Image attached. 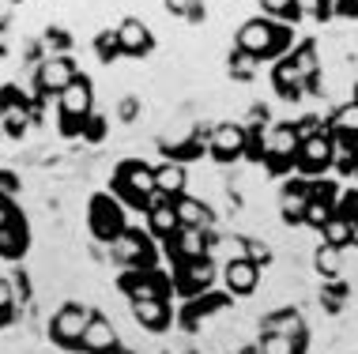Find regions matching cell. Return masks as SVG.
Here are the masks:
<instances>
[{
	"label": "cell",
	"mask_w": 358,
	"mask_h": 354,
	"mask_svg": "<svg viewBox=\"0 0 358 354\" xmlns=\"http://www.w3.org/2000/svg\"><path fill=\"white\" fill-rule=\"evenodd\" d=\"M290 42H294V34H290L279 19H268V15L245 19L234 34V50L253 53L257 61H279V57L290 50Z\"/></svg>",
	"instance_id": "obj_1"
},
{
	"label": "cell",
	"mask_w": 358,
	"mask_h": 354,
	"mask_svg": "<svg viewBox=\"0 0 358 354\" xmlns=\"http://www.w3.org/2000/svg\"><path fill=\"white\" fill-rule=\"evenodd\" d=\"M155 193H159V189H155V166H148L143 158H124L113 166V196H117L124 207L148 212V200Z\"/></svg>",
	"instance_id": "obj_2"
},
{
	"label": "cell",
	"mask_w": 358,
	"mask_h": 354,
	"mask_svg": "<svg viewBox=\"0 0 358 354\" xmlns=\"http://www.w3.org/2000/svg\"><path fill=\"white\" fill-rule=\"evenodd\" d=\"M94 113V83L87 75H76L72 87H64L57 94V124H61V136H83V124Z\"/></svg>",
	"instance_id": "obj_3"
},
{
	"label": "cell",
	"mask_w": 358,
	"mask_h": 354,
	"mask_svg": "<svg viewBox=\"0 0 358 354\" xmlns=\"http://www.w3.org/2000/svg\"><path fill=\"white\" fill-rule=\"evenodd\" d=\"M42 98L23 94V87L4 83V87H0V132H4L8 140H23L27 132H31V124H34V106Z\"/></svg>",
	"instance_id": "obj_4"
},
{
	"label": "cell",
	"mask_w": 358,
	"mask_h": 354,
	"mask_svg": "<svg viewBox=\"0 0 358 354\" xmlns=\"http://www.w3.org/2000/svg\"><path fill=\"white\" fill-rule=\"evenodd\" d=\"M80 68L69 53H50L34 64V94L38 98H57L64 87H72Z\"/></svg>",
	"instance_id": "obj_5"
},
{
	"label": "cell",
	"mask_w": 358,
	"mask_h": 354,
	"mask_svg": "<svg viewBox=\"0 0 358 354\" xmlns=\"http://www.w3.org/2000/svg\"><path fill=\"white\" fill-rule=\"evenodd\" d=\"M87 226H91V234L99 237V242H106V245H110L113 237H121L124 230H129L121 200L113 196V193L91 196V204H87Z\"/></svg>",
	"instance_id": "obj_6"
},
{
	"label": "cell",
	"mask_w": 358,
	"mask_h": 354,
	"mask_svg": "<svg viewBox=\"0 0 358 354\" xmlns=\"http://www.w3.org/2000/svg\"><path fill=\"white\" fill-rule=\"evenodd\" d=\"M245 147H249V128L241 121H219L211 124L208 132V155L222 162V166H234V162L245 158Z\"/></svg>",
	"instance_id": "obj_7"
},
{
	"label": "cell",
	"mask_w": 358,
	"mask_h": 354,
	"mask_svg": "<svg viewBox=\"0 0 358 354\" xmlns=\"http://www.w3.org/2000/svg\"><path fill=\"white\" fill-rule=\"evenodd\" d=\"M298 147H302V136H298L294 121L272 124V128H268V158H264V170H268V174H287V170H294Z\"/></svg>",
	"instance_id": "obj_8"
},
{
	"label": "cell",
	"mask_w": 358,
	"mask_h": 354,
	"mask_svg": "<svg viewBox=\"0 0 358 354\" xmlns=\"http://www.w3.org/2000/svg\"><path fill=\"white\" fill-rule=\"evenodd\" d=\"M91 313L94 309H87V305H61V309L50 317V339L57 343V347H64V351H80V339H83V332H87V324H91Z\"/></svg>",
	"instance_id": "obj_9"
},
{
	"label": "cell",
	"mask_w": 358,
	"mask_h": 354,
	"mask_svg": "<svg viewBox=\"0 0 358 354\" xmlns=\"http://www.w3.org/2000/svg\"><path fill=\"white\" fill-rule=\"evenodd\" d=\"M110 256H113V264H121V267H155L151 234L129 226L121 237H113V242H110Z\"/></svg>",
	"instance_id": "obj_10"
},
{
	"label": "cell",
	"mask_w": 358,
	"mask_h": 354,
	"mask_svg": "<svg viewBox=\"0 0 358 354\" xmlns=\"http://www.w3.org/2000/svg\"><path fill=\"white\" fill-rule=\"evenodd\" d=\"M219 237H211L208 230H196V226H181L173 237H166V253L173 264H192V260H211V249H215Z\"/></svg>",
	"instance_id": "obj_11"
},
{
	"label": "cell",
	"mask_w": 358,
	"mask_h": 354,
	"mask_svg": "<svg viewBox=\"0 0 358 354\" xmlns=\"http://www.w3.org/2000/svg\"><path fill=\"white\" fill-rule=\"evenodd\" d=\"M332 158H336L332 132H321V136L302 140V147H298V158H294V170H298V174H306V177L328 174V170H332Z\"/></svg>",
	"instance_id": "obj_12"
},
{
	"label": "cell",
	"mask_w": 358,
	"mask_h": 354,
	"mask_svg": "<svg viewBox=\"0 0 358 354\" xmlns=\"http://www.w3.org/2000/svg\"><path fill=\"white\" fill-rule=\"evenodd\" d=\"M117 286L129 298H170V279L159 267H129L117 279Z\"/></svg>",
	"instance_id": "obj_13"
},
{
	"label": "cell",
	"mask_w": 358,
	"mask_h": 354,
	"mask_svg": "<svg viewBox=\"0 0 358 354\" xmlns=\"http://www.w3.org/2000/svg\"><path fill=\"white\" fill-rule=\"evenodd\" d=\"M222 283H227V294L249 298L260 286V267L249 260V256H227V264H222Z\"/></svg>",
	"instance_id": "obj_14"
},
{
	"label": "cell",
	"mask_w": 358,
	"mask_h": 354,
	"mask_svg": "<svg viewBox=\"0 0 358 354\" xmlns=\"http://www.w3.org/2000/svg\"><path fill=\"white\" fill-rule=\"evenodd\" d=\"M80 351L83 354H117L121 336H117V328H113V320L102 317V313H91V324H87V332L80 339Z\"/></svg>",
	"instance_id": "obj_15"
},
{
	"label": "cell",
	"mask_w": 358,
	"mask_h": 354,
	"mask_svg": "<svg viewBox=\"0 0 358 354\" xmlns=\"http://www.w3.org/2000/svg\"><path fill=\"white\" fill-rule=\"evenodd\" d=\"M309 200H313V189H309V181H302V177L287 181V185L279 189V219H283L287 226H302Z\"/></svg>",
	"instance_id": "obj_16"
},
{
	"label": "cell",
	"mask_w": 358,
	"mask_h": 354,
	"mask_svg": "<svg viewBox=\"0 0 358 354\" xmlns=\"http://www.w3.org/2000/svg\"><path fill=\"white\" fill-rule=\"evenodd\" d=\"M148 234L151 237H173L181 230V219H178V207H173V200L170 196H162V193H155L151 200H148Z\"/></svg>",
	"instance_id": "obj_17"
},
{
	"label": "cell",
	"mask_w": 358,
	"mask_h": 354,
	"mask_svg": "<svg viewBox=\"0 0 358 354\" xmlns=\"http://www.w3.org/2000/svg\"><path fill=\"white\" fill-rule=\"evenodd\" d=\"M117 42H121V57H148L155 38H151V27L143 19L129 15L117 23Z\"/></svg>",
	"instance_id": "obj_18"
},
{
	"label": "cell",
	"mask_w": 358,
	"mask_h": 354,
	"mask_svg": "<svg viewBox=\"0 0 358 354\" xmlns=\"http://www.w3.org/2000/svg\"><path fill=\"white\" fill-rule=\"evenodd\" d=\"M306 83H309V80L298 72V64L290 61V53L279 57L275 68H272V87H275L279 98H283V102H298V98L306 94Z\"/></svg>",
	"instance_id": "obj_19"
},
{
	"label": "cell",
	"mask_w": 358,
	"mask_h": 354,
	"mask_svg": "<svg viewBox=\"0 0 358 354\" xmlns=\"http://www.w3.org/2000/svg\"><path fill=\"white\" fill-rule=\"evenodd\" d=\"M211 283H215V267H211V260L178 264V275H173V286H178L185 298H196V294H204Z\"/></svg>",
	"instance_id": "obj_20"
},
{
	"label": "cell",
	"mask_w": 358,
	"mask_h": 354,
	"mask_svg": "<svg viewBox=\"0 0 358 354\" xmlns=\"http://www.w3.org/2000/svg\"><path fill=\"white\" fill-rule=\"evenodd\" d=\"M155 189L170 200L185 196L189 193V166L178 158H162L159 166H155Z\"/></svg>",
	"instance_id": "obj_21"
},
{
	"label": "cell",
	"mask_w": 358,
	"mask_h": 354,
	"mask_svg": "<svg viewBox=\"0 0 358 354\" xmlns=\"http://www.w3.org/2000/svg\"><path fill=\"white\" fill-rule=\"evenodd\" d=\"M132 317L148 332H166L170 328V302L166 298H129Z\"/></svg>",
	"instance_id": "obj_22"
},
{
	"label": "cell",
	"mask_w": 358,
	"mask_h": 354,
	"mask_svg": "<svg viewBox=\"0 0 358 354\" xmlns=\"http://www.w3.org/2000/svg\"><path fill=\"white\" fill-rule=\"evenodd\" d=\"M27 249H31V230H27V219L15 215L0 230V260H23Z\"/></svg>",
	"instance_id": "obj_23"
},
{
	"label": "cell",
	"mask_w": 358,
	"mask_h": 354,
	"mask_svg": "<svg viewBox=\"0 0 358 354\" xmlns=\"http://www.w3.org/2000/svg\"><path fill=\"white\" fill-rule=\"evenodd\" d=\"M328 132L358 147V98H347V102H340V106L332 110V117H328Z\"/></svg>",
	"instance_id": "obj_24"
},
{
	"label": "cell",
	"mask_w": 358,
	"mask_h": 354,
	"mask_svg": "<svg viewBox=\"0 0 358 354\" xmlns=\"http://www.w3.org/2000/svg\"><path fill=\"white\" fill-rule=\"evenodd\" d=\"M260 324H264L260 332H279V336H309V332H306V317L294 309V305L272 309V313H268V317L260 320Z\"/></svg>",
	"instance_id": "obj_25"
},
{
	"label": "cell",
	"mask_w": 358,
	"mask_h": 354,
	"mask_svg": "<svg viewBox=\"0 0 358 354\" xmlns=\"http://www.w3.org/2000/svg\"><path fill=\"white\" fill-rule=\"evenodd\" d=\"M173 207H178V219H181V226H196V230H204V226L211 223V207L204 204V200L189 196V193L173 200Z\"/></svg>",
	"instance_id": "obj_26"
},
{
	"label": "cell",
	"mask_w": 358,
	"mask_h": 354,
	"mask_svg": "<svg viewBox=\"0 0 358 354\" xmlns=\"http://www.w3.org/2000/svg\"><path fill=\"white\" fill-rule=\"evenodd\" d=\"M309 336H279V332H260L257 347L260 354H306Z\"/></svg>",
	"instance_id": "obj_27"
},
{
	"label": "cell",
	"mask_w": 358,
	"mask_h": 354,
	"mask_svg": "<svg viewBox=\"0 0 358 354\" xmlns=\"http://www.w3.org/2000/svg\"><path fill=\"white\" fill-rule=\"evenodd\" d=\"M313 267H317V275L328 279V283L340 279V272H343V249L321 242V245H317V253H313Z\"/></svg>",
	"instance_id": "obj_28"
},
{
	"label": "cell",
	"mask_w": 358,
	"mask_h": 354,
	"mask_svg": "<svg viewBox=\"0 0 358 354\" xmlns=\"http://www.w3.org/2000/svg\"><path fill=\"white\" fill-rule=\"evenodd\" d=\"M290 61L298 64V72L306 75V80H313V75H321L324 61H321V50H317V42H302L290 50Z\"/></svg>",
	"instance_id": "obj_29"
},
{
	"label": "cell",
	"mask_w": 358,
	"mask_h": 354,
	"mask_svg": "<svg viewBox=\"0 0 358 354\" xmlns=\"http://www.w3.org/2000/svg\"><path fill=\"white\" fill-rule=\"evenodd\" d=\"M257 4H260V15L279 19V23H298L302 19V4L298 0H257Z\"/></svg>",
	"instance_id": "obj_30"
},
{
	"label": "cell",
	"mask_w": 358,
	"mask_h": 354,
	"mask_svg": "<svg viewBox=\"0 0 358 354\" xmlns=\"http://www.w3.org/2000/svg\"><path fill=\"white\" fill-rule=\"evenodd\" d=\"M257 68H260V61H257L253 53H241V50L230 53V64H227L230 80H238V83H253V80H257Z\"/></svg>",
	"instance_id": "obj_31"
},
{
	"label": "cell",
	"mask_w": 358,
	"mask_h": 354,
	"mask_svg": "<svg viewBox=\"0 0 358 354\" xmlns=\"http://www.w3.org/2000/svg\"><path fill=\"white\" fill-rule=\"evenodd\" d=\"M351 234H355V223H351V219H343L340 212H336L332 219H328V223H324V230H321V237H324L328 245H340V249L351 245Z\"/></svg>",
	"instance_id": "obj_32"
},
{
	"label": "cell",
	"mask_w": 358,
	"mask_h": 354,
	"mask_svg": "<svg viewBox=\"0 0 358 354\" xmlns=\"http://www.w3.org/2000/svg\"><path fill=\"white\" fill-rule=\"evenodd\" d=\"M336 215V204H332V200H309V207H306V219H302V226H313V230L317 234H321L324 230V223H328V219H332Z\"/></svg>",
	"instance_id": "obj_33"
},
{
	"label": "cell",
	"mask_w": 358,
	"mask_h": 354,
	"mask_svg": "<svg viewBox=\"0 0 358 354\" xmlns=\"http://www.w3.org/2000/svg\"><path fill=\"white\" fill-rule=\"evenodd\" d=\"M162 8H166L170 15L189 19V23H200V19H204V0H162Z\"/></svg>",
	"instance_id": "obj_34"
},
{
	"label": "cell",
	"mask_w": 358,
	"mask_h": 354,
	"mask_svg": "<svg viewBox=\"0 0 358 354\" xmlns=\"http://www.w3.org/2000/svg\"><path fill=\"white\" fill-rule=\"evenodd\" d=\"M94 53H99V61L110 64L113 57H121V42H117V27H106V31L94 38Z\"/></svg>",
	"instance_id": "obj_35"
},
{
	"label": "cell",
	"mask_w": 358,
	"mask_h": 354,
	"mask_svg": "<svg viewBox=\"0 0 358 354\" xmlns=\"http://www.w3.org/2000/svg\"><path fill=\"white\" fill-rule=\"evenodd\" d=\"M15 286L8 283V279H0V328L4 324H12V317H15Z\"/></svg>",
	"instance_id": "obj_36"
},
{
	"label": "cell",
	"mask_w": 358,
	"mask_h": 354,
	"mask_svg": "<svg viewBox=\"0 0 358 354\" xmlns=\"http://www.w3.org/2000/svg\"><path fill=\"white\" fill-rule=\"evenodd\" d=\"M106 132H110L106 117H102V113H91V117H87V124H83V140H87V143H102Z\"/></svg>",
	"instance_id": "obj_37"
},
{
	"label": "cell",
	"mask_w": 358,
	"mask_h": 354,
	"mask_svg": "<svg viewBox=\"0 0 358 354\" xmlns=\"http://www.w3.org/2000/svg\"><path fill=\"white\" fill-rule=\"evenodd\" d=\"M343 298H347V286L332 279V286H328V290L321 294V305H324L328 313H340V309H343Z\"/></svg>",
	"instance_id": "obj_38"
},
{
	"label": "cell",
	"mask_w": 358,
	"mask_h": 354,
	"mask_svg": "<svg viewBox=\"0 0 358 354\" xmlns=\"http://www.w3.org/2000/svg\"><path fill=\"white\" fill-rule=\"evenodd\" d=\"M241 242H245V256H249L257 267H264L268 260H272V249H268L264 242H257V237H241Z\"/></svg>",
	"instance_id": "obj_39"
},
{
	"label": "cell",
	"mask_w": 358,
	"mask_h": 354,
	"mask_svg": "<svg viewBox=\"0 0 358 354\" xmlns=\"http://www.w3.org/2000/svg\"><path fill=\"white\" fill-rule=\"evenodd\" d=\"M336 212H340L343 219H351V223H358V189H343Z\"/></svg>",
	"instance_id": "obj_40"
},
{
	"label": "cell",
	"mask_w": 358,
	"mask_h": 354,
	"mask_svg": "<svg viewBox=\"0 0 358 354\" xmlns=\"http://www.w3.org/2000/svg\"><path fill=\"white\" fill-rule=\"evenodd\" d=\"M140 113H143V106H140V98H124L121 106H117V117H121L124 124H132V121L140 117Z\"/></svg>",
	"instance_id": "obj_41"
},
{
	"label": "cell",
	"mask_w": 358,
	"mask_h": 354,
	"mask_svg": "<svg viewBox=\"0 0 358 354\" xmlns=\"http://www.w3.org/2000/svg\"><path fill=\"white\" fill-rule=\"evenodd\" d=\"M15 215H19V212H15V200L8 196V193H0V230H4V226L12 223Z\"/></svg>",
	"instance_id": "obj_42"
},
{
	"label": "cell",
	"mask_w": 358,
	"mask_h": 354,
	"mask_svg": "<svg viewBox=\"0 0 358 354\" xmlns=\"http://www.w3.org/2000/svg\"><path fill=\"white\" fill-rule=\"evenodd\" d=\"M0 193H8V196L19 193V177L12 174V170H0Z\"/></svg>",
	"instance_id": "obj_43"
},
{
	"label": "cell",
	"mask_w": 358,
	"mask_h": 354,
	"mask_svg": "<svg viewBox=\"0 0 358 354\" xmlns=\"http://www.w3.org/2000/svg\"><path fill=\"white\" fill-rule=\"evenodd\" d=\"M336 15H343V19H358V0H336Z\"/></svg>",
	"instance_id": "obj_44"
},
{
	"label": "cell",
	"mask_w": 358,
	"mask_h": 354,
	"mask_svg": "<svg viewBox=\"0 0 358 354\" xmlns=\"http://www.w3.org/2000/svg\"><path fill=\"white\" fill-rule=\"evenodd\" d=\"M12 12H15V0H0V27H12Z\"/></svg>",
	"instance_id": "obj_45"
},
{
	"label": "cell",
	"mask_w": 358,
	"mask_h": 354,
	"mask_svg": "<svg viewBox=\"0 0 358 354\" xmlns=\"http://www.w3.org/2000/svg\"><path fill=\"white\" fill-rule=\"evenodd\" d=\"M12 53V34H8V27H0V57Z\"/></svg>",
	"instance_id": "obj_46"
},
{
	"label": "cell",
	"mask_w": 358,
	"mask_h": 354,
	"mask_svg": "<svg viewBox=\"0 0 358 354\" xmlns=\"http://www.w3.org/2000/svg\"><path fill=\"white\" fill-rule=\"evenodd\" d=\"M234 354H260V347H257V343H249V347H238Z\"/></svg>",
	"instance_id": "obj_47"
},
{
	"label": "cell",
	"mask_w": 358,
	"mask_h": 354,
	"mask_svg": "<svg viewBox=\"0 0 358 354\" xmlns=\"http://www.w3.org/2000/svg\"><path fill=\"white\" fill-rule=\"evenodd\" d=\"M351 245L358 249V223H355V234H351Z\"/></svg>",
	"instance_id": "obj_48"
},
{
	"label": "cell",
	"mask_w": 358,
	"mask_h": 354,
	"mask_svg": "<svg viewBox=\"0 0 358 354\" xmlns=\"http://www.w3.org/2000/svg\"><path fill=\"white\" fill-rule=\"evenodd\" d=\"M355 98H358V87H355Z\"/></svg>",
	"instance_id": "obj_49"
},
{
	"label": "cell",
	"mask_w": 358,
	"mask_h": 354,
	"mask_svg": "<svg viewBox=\"0 0 358 354\" xmlns=\"http://www.w3.org/2000/svg\"><path fill=\"white\" fill-rule=\"evenodd\" d=\"M355 177H358V166H355Z\"/></svg>",
	"instance_id": "obj_50"
},
{
	"label": "cell",
	"mask_w": 358,
	"mask_h": 354,
	"mask_svg": "<svg viewBox=\"0 0 358 354\" xmlns=\"http://www.w3.org/2000/svg\"><path fill=\"white\" fill-rule=\"evenodd\" d=\"M15 4H23V0H15Z\"/></svg>",
	"instance_id": "obj_51"
}]
</instances>
